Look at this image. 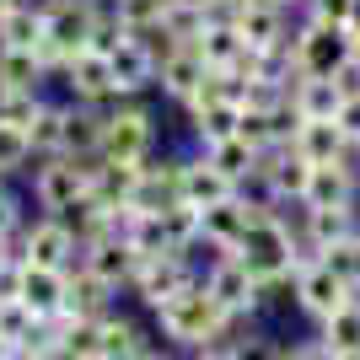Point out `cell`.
<instances>
[{
    "label": "cell",
    "mask_w": 360,
    "mask_h": 360,
    "mask_svg": "<svg viewBox=\"0 0 360 360\" xmlns=\"http://www.w3.org/2000/svg\"><path fill=\"white\" fill-rule=\"evenodd\" d=\"M65 280H70V269L16 264V301H27L38 317H60L65 312Z\"/></svg>",
    "instance_id": "obj_18"
},
{
    "label": "cell",
    "mask_w": 360,
    "mask_h": 360,
    "mask_svg": "<svg viewBox=\"0 0 360 360\" xmlns=\"http://www.w3.org/2000/svg\"><path fill=\"white\" fill-rule=\"evenodd\" d=\"M349 65H355V70H360V38H355V49H349Z\"/></svg>",
    "instance_id": "obj_44"
},
{
    "label": "cell",
    "mask_w": 360,
    "mask_h": 360,
    "mask_svg": "<svg viewBox=\"0 0 360 360\" xmlns=\"http://www.w3.org/2000/svg\"><path fill=\"white\" fill-rule=\"evenodd\" d=\"M16 258L22 264H44V269H75L81 264V237L65 215H32L22 231H16Z\"/></svg>",
    "instance_id": "obj_5"
},
{
    "label": "cell",
    "mask_w": 360,
    "mask_h": 360,
    "mask_svg": "<svg viewBox=\"0 0 360 360\" xmlns=\"http://www.w3.org/2000/svg\"><path fill=\"white\" fill-rule=\"evenodd\" d=\"M285 360H339V355H333L323 339H301V345H290V349H285Z\"/></svg>",
    "instance_id": "obj_38"
},
{
    "label": "cell",
    "mask_w": 360,
    "mask_h": 360,
    "mask_svg": "<svg viewBox=\"0 0 360 360\" xmlns=\"http://www.w3.org/2000/svg\"><path fill=\"white\" fill-rule=\"evenodd\" d=\"M6 269H16V242L11 237H0V274Z\"/></svg>",
    "instance_id": "obj_39"
},
{
    "label": "cell",
    "mask_w": 360,
    "mask_h": 360,
    "mask_svg": "<svg viewBox=\"0 0 360 360\" xmlns=\"http://www.w3.org/2000/svg\"><path fill=\"white\" fill-rule=\"evenodd\" d=\"M108 65H113V81H119V97H150L156 91V54H150L140 38H124L113 54H108Z\"/></svg>",
    "instance_id": "obj_19"
},
{
    "label": "cell",
    "mask_w": 360,
    "mask_h": 360,
    "mask_svg": "<svg viewBox=\"0 0 360 360\" xmlns=\"http://www.w3.org/2000/svg\"><path fill=\"white\" fill-rule=\"evenodd\" d=\"M333 119H339V129H345V140H349V146H355V140H360V91H349L345 103H339V113H333Z\"/></svg>",
    "instance_id": "obj_37"
},
{
    "label": "cell",
    "mask_w": 360,
    "mask_h": 360,
    "mask_svg": "<svg viewBox=\"0 0 360 360\" xmlns=\"http://www.w3.org/2000/svg\"><path fill=\"white\" fill-rule=\"evenodd\" d=\"M44 0H16L11 11L0 16V49H44Z\"/></svg>",
    "instance_id": "obj_24"
},
{
    "label": "cell",
    "mask_w": 360,
    "mask_h": 360,
    "mask_svg": "<svg viewBox=\"0 0 360 360\" xmlns=\"http://www.w3.org/2000/svg\"><path fill=\"white\" fill-rule=\"evenodd\" d=\"M194 253H199V248H194ZM194 253H162V258H146V264L135 269V285H129V290L146 301L150 312H162V307L178 296L183 285H194V280H199V269H205V264H194Z\"/></svg>",
    "instance_id": "obj_7"
},
{
    "label": "cell",
    "mask_w": 360,
    "mask_h": 360,
    "mask_svg": "<svg viewBox=\"0 0 360 360\" xmlns=\"http://www.w3.org/2000/svg\"><path fill=\"white\" fill-rule=\"evenodd\" d=\"M199 285L210 290L215 307H221L226 317H237V323H242V317H253L258 307L269 301V296H264V285H258L253 274L242 269V258H237V253H215L210 264L199 269Z\"/></svg>",
    "instance_id": "obj_6"
},
{
    "label": "cell",
    "mask_w": 360,
    "mask_h": 360,
    "mask_svg": "<svg viewBox=\"0 0 360 360\" xmlns=\"http://www.w3.org/2000/svg\"><path fill=\"white\" fill-rule=\"evenodd\" d=\"M38 323L44 317L32 312L27 301H16V296H0V345H11V349H22L38 333Z\"/></svg>",
    "instance_id": "obj_31"
},
{
    "label": "cell",
    "mask_w": 360,
    "mask_h": 360,
    "mask_svg": "<svg viewBox=\"0 0 360 360\" xmlns=\"http://www.w3.org/2000/svg\"><path fill=\"white\" fill-rule=\"evenodd\" d=\"M0 183H6V178H0Z\"/></svg>",
    "instance_id": "obj_49"
},
{
    "label": "cell",
    "mask_w": 360,
    "mask_h": 360,
    "mask_svg": "<svg viewBox=\"0 0 360 360\" xmlns=\"http://www.w3.org/2000/svg\"><path fill=\"white\" fill-rule=\"evenodd\" d=\"M345 97H349V91L339 86V75H296V86H290L296 119H333Z\"/></svg>",
    "instance_id": "obj_22"
},
{
    "label": "cell",
    "mask_w": 360,
    "mask_h": 360,
    "mask_svg": "<svg viewBox=\"0 0 360 360\" xmlns=\"http://www.w3.org/2000/svg\"><path fill=\"white\" fill-rule=\"evenodd\" d=\"M0 81L16 91H49L54 70H49V60L38 49H0Z\"/></svg>",
    "instance_id": "obj_26"
},
{
    "label": "cell",
    "mask_w": 360,
    "mask_h": 360,
    "mask_svg": "<svg viewBox=\"0 0 360 360\" xmlns=\"http://www.w3.org/2000/svg\"><path fill=\"white\" fill-rule=\"evenodd\" d=\"M156 328L167 333V345H172V349H188V355H199V349L231 345L237 317H226L221 307H215V296L194 280V285H183L178 296H172L162 312H156Z\"/></svg>",
    "instance_id": "obj_1"
},
{
    "label": "cell",
    "mask_w": 360,
    "mask_h": 360,
    "mask_svg": "<svg viewBox=\"0 0 360 360\" xmlns=\"http://www.w3.org/2000/svg\"><path fill=\"white\" fill-rule=\"evenodd\" d=\"M231 27L242 32L248 54H269V49L290 44V11L274 6V0H242L237 11H231Z\"/></svg>",
    "instance_id": "obj_10"
},
{
    "label": "cell",
    "mask_w": 360,
    "mask_h": 360,
    "mask_svg": "<svg viewBox=\"0 0 360 360\" xmlns=\"http://www.w3.org/2000/svg\"><path fill=\"white\" fill-rule=\"evenodd\" d=\"M81 269H91L108 290H129L140 258H135V248L124 242V231H103V237L81 242Z\"/></svg>",
    "instance_id": "obj_11"
},
{
    "label": "cell",
    "mask_w": 360,
    "mask_h": 360,
    "mask_svg": "<svg viewBox=\"0 0 360 360\" xmlns=\"http://www.w3.org/2000/svg\"><path fill=\"white\" fill-rule=\"evenodd\" d=\"M32 162H38V150H32L27 129H16V124H0V178H27Z\"/></svg>",
    "instance_id": "obj_30"
},
{
    "label": "cell",
    "mask_w": 360,
    "mask_h": 360,
    "mask_svg": "<svg viewBox=\"0 0 360 360\" xmlns=\"http://www.w3.org/2000/svg\"><path fill=\"white\" fill-rule=\"evenodd\" d=\"M349 27H333V22H312V16H296L290 27V65L296 75H339L349 65Z\"/></svg>",
    "instance_id": "obj_3"
},
{
    "label": "cell",
    "mask_w": 360,
    "mask_h": 360,
    "mask_svg": "<svg viewBox=\"0 0 360 360\" xmlns=\"http://www.w3.org/2000/svg\"><path fill=\"white\" fill-rule=\"evenodd\" d=\"M194 360H237V349H231V345H215V349H199Z\"/></svg>",
    "instance_id": "obj_40"
},
{
    "label": "cell",
    "mask_w": 360,
    "mask_h": 360,
    "mask_svg": "<svg viewBox=\"0 0 360 360\" xmlns=\"http://www.w3.org/2000/svg\"><path fill=\"white\" fill-rule=\"evenodd\" d=\"M162 27H167V38H172V44H199V32L210 27V11L167 0V11H162Z\"/></svg>",
    "instance_id": "obj_32"
},
{
    "label": "cell",
    "mask_w": 360,
    "mask_h": 360,
    "mask_svg": "<svg viewBox=\"0 0 360 360\" xmlns=\"http://www.w3.org/2000/svg\"><path fill=\"white\" fill-rule=\"evenodd\" d=\"M231 349H237V360H285V349L269 339H231Z\"/></svg>",
    "instance_id": "obj_36"
},
{
    "label": "cell",
    "mask_w": 360,
    "mask_h": 360,
    "mask_svg": "<svg viewBox=\"0 0 360 360\" xmlns=\"http://www.w3.org/2000/svg\"><path fill=\"white\" fill-rule=\"evenodd\" d=\"M27 140L38 156H60L65 150V97H44L38 119L27 124Z\"/></svg>",
    "instance_id": "obj_29"
},
{
    "label": "cell",
    "mask_w": 360,
    "mask_h": 360,
    "mask_svg": "<svg viewBox=\"0 0 360 360\" xmlns=\"http://www.w3.org/2000/svg\"><path fill=\"white\" fill-rule=\"evenodd\" d=\"M113 296H119V290H108L91 269L75 264L70 280H65V317H103L108 307H113Z\"/></svg>",
    "instance_id": "obj_25"
},
{
    "label": "cell",
    "mask_w": 360,
    "mask_h": 360,
    "mask_svg": "<svg viewBox=\"0 0 360 360\" xmlns=\"http://www.w3.org/2000/svg\"><path fill=\"white\" fill-rule=\"evenodd\" d=\"M27 183H32V205L44 215H70L75 205L91 194L86 162H75V156H38Z\"/></svg>",
    "instance_id": "obj_4"
},
{
    "label": "cell",
    "mask_w": 360,
    "mask_h": 360,
    "mask_svg": "<svg viewBox=\"0 0 360 360\" xmlns=\"http://www.w3.org/2000/svg\"><path fill=\"white\" fill-rule=\"evenodd\" d=\"M27 226V210H22V199L11 194V183H0V237H11L16 242V231Z\"/></svg>",
    "instance_id": "obj_35"
},
{
    "label": "cell",
    "mask_w": 360,
    "mask_h": 360,
    "mask_svg": "<svg viewBox=\"0 0 360 360\" xmlns=\"http://www.w3.org/2000/svg\"><path fill=\"white\" fill-rule=\"evenodd\" d=\"M339 205H360V172H355V162L312 167L307 194H301V210H339Z\"/></svg>",
    "instance_id": "obj_13"
},
{
    "label": "cell",
    "mask_w": 360,
    "mask_h": 360,
    "mask_svg": "<svg viewBox=\"0 0 360 360\" xmlns=\"http://www.w3.org/2000/svg\"><path fill=\"white\" fill-rule=\"evenodd\" d=\"M178 6H199V11H210V0H178Z\"/></svg>",
    "instance_id": "obj_46"
},
{
    "label": "cell",
    "mask_w": 360,
    "mask_h": 360,
    "mask_svg": "<svg viewBox=\"0 0 360 360\" xmlns=\"http://www.w3.org/2000/svg\"><path fill=\"white\" fill-rule=\"evenodd\" d=\"M199 60L210 65V70H231V65L248 60V44H242V32L231 27V16H215L210 11V27L199 32Z\"/></svg>",
    "instance_id": "obj_23"
},
{
    "label": "cell",
    "mask_w": 360,
    "mask_h": 360,
    "mask_svg": "<svg viewBox=\"0 0 360 360\" xmlns=\"http://www.w3.org/2000/svg\"><path fill=\"white\" fill-rule=\"evenodd\" d=\"M349 11H355V0H307L296 16H312V22H333V27H349Z\"/></svg>",
    "instance_id": "obj_34"
},
{
    "label": "cell",
    "mask_w": 360,
    "mask_h": 360,
    "mask_svg": "<svg viewBox=\"0 0 360 360\" xmlns=\"http://www.w3.org/2000/svg\"><path fill=\"white\" fill-rule=\"evenodd\" d=\"M349 162H355V172H360V140H355V146H349Z\"/></svg>",
    "instance_id": "obj_45"
},
{
    "label": "cell",
    "mask_w": 360,
    "mask_h": 360,
    "mask_svg": "<svg viewBox=\"0 0 360 360\" xmlns=\"http://www.w3.org/2000/svg\"><path fill=\"white\" fill-rule=\"evenodd\" d=\"M108 6H113V16L124 22V32L156 27V22H162V11H167V0H108Z\"/></svg>",
    "instance_id": "obj_33"
},
{
    "label": "cell",
    "mask_w": 360,
    "mask_h": 360,
    "mask_svg": "<svg viewBox=\"0 0 360 360\" xmlns=\"http://www.w3.org/2000/svg\"><path fill=\"white\" fill-rule=\"evenodd\" d=\"M317 339H323L333 355H355V349H360V290H355V296H349L333 317H323V323H317Z\"/></svg>",
    "instance_id": "obj_27"
},
{
    "label": "cell",
    "mask_w": 360,
    "mask_h": 360,
    "mask_svg": "<svg viewBox=\"0 0 360 360\" xmlns=\"http://www.w3.org/2000/svg\"><path fill=\"white\" fill-rule=\"evenodd\" d=\"M60 91H65V103H81V108H108V103H119V81H113V65H108V54H75L70 65H65L60 75Z\"/></svg>",
    "instance_id": "obj_9"
},
{
    "label": "cell",
    "mask_w": 360,
    "mask_h": 360,
    "mask_svg": "<svg viewBox=\"0 0 360 360\" xmlns=\"http://www.w3.org/2000/svg\"><path fill=\"white\" fill-rule=\"evenodd\" d=\"M178 199H183V205H194V210H210V205H221V199H237V183L226 178L215 162H205V150H188V156H183Z\"/></svg>",
    "instance_id": "obj_15"
},
{
    "label": "cell",
    "mask_w": 360,
    "mask_h": 360,
    "mask_svg": "<svg viewBox=\"0 0 360 360\" xmlns=\"http://www.w3.org/2000/svg\"><path fill=\"white\" fill-rule=\"evenodd\" d=\"M205 81H210V65L199 60V49H194V44H178L162 65H156V91H162L172 108H183L199 86H205Z\"/></svg>",
    "instance_id": "obj_14"
},
{
    "label": "cell",
    "mask_w": 360,
    "mask_h": 360,
    "mask_svg": "<svg viewBox=\"0 0 360 360\" xmlns=\"http://www.w3.org/2000/svg\"><path fill=\"white\" fill-rule=\"evenodd\" d=\"M258 178H264V188H269L280 205H301L307 178H312V162H301L290 146H274V150L258 156Z\"/></svg>",
    "instance_id": "obj_16"
},
{
    "label": "cell",
    "mask_w": 360,
    "mask_h": 360,
    "mask_svg": "<svg viewBox=\"0 0 360 360\" xmlns=\"http://www.w3.org/2000/svg\"><path fill=\"white\" fill-rule=\"evenodd\" d=\"M274 6H285V11H290V16H296V11H301V6H307V0H274Z\"/></svg>",
    "instance_id": "obj_43"
},
{
    "label": "cell",
    "mask_w": 360,
    "mask_h": 360,
    "mask_svg": "<svg viewBox=\"0 0 360 360\" xmlns=\"http://www.w3.org/2000/svg\"><path fill=\"white\" fill-rule=\"evenodd\" d=\"M97 333H103V360H146L150 349H156V345H150V333L140 328L135 317L113 312V307L97 317Z\"/></svg>",
    "instance_id": "obj_21"
},
{
    "label": "cell",
    "mask_w": 360,
    "mask_h": 360,
    "mask_svg": "<svg viewBox=\"0 0 360 360\" xmlns=\"http://www.w3.org/2000/svg\"><path fill=\"white\" fill-rule=\"evenodd\" d=\"M258 215L248 210V199H221V205H210V210H199V248L205 253H237L242 237H248V226H253Z\"/></svg>",
    "instance_id": "obj_12"
},
{
    "label": "cell",
    "mask_w": 360,
    "mask_h": 360,
    "mask_svg": "<svg viewBox=\"0 0 360 360\" xmlns=\"http://www.w3.org/2000/svg\"><path fill=\"white\" fill-rule=\"evenodd\" d=\"M360 231V205H339V210H301L296 215V237L317 253H328L333 242H349Z\"/></svg>",
    "instance_id": "obj_20"
},
{
    "label": "cell",
    "mask_w": 360,
    "mask_h": 360,
    "mask_svg": "<svg viewBox=\"0 0 360 360\" xmlns=\"http://www.w3.org/2000/svg\"><path fill=\"white\" fill-rule=\"evenodd\" d=\"M194 150H205V162H215L231 183H242V178H248V172L258 167V150L248 146L237 129H231V135H221V140H210V146H194Z\"/></svg>",
    "instance_id": "obj_28"
},
{
    "label": "cell",
    "mask_w": 360,
    "mask_h": 360,
    "mask_svg": "<svg viewBox=\"0 0 360 360\" xmlns=\"http://www.w3.org/2000/svg\"><path fill=\"white\" fill-rule=\"evenodd\" d=\"M290 150L312 167L328 162H349V140L339 129V119H296V135H290Z\"/></svg>",
    "instance_id": "obj_17"
},
{
    "label": "cell",
    "mask_w": 360,
    "mask_h": 360,
    "mask_svg": "<svg viewBox=\"0 0 360 360\" xmlns=\"http://www.w3.org/2000/svg\"><path fill=\"white\" fill-rule=\"evenodd\" d=\"M97 156L108 162H150L156 156V113H150L146 97H119V103L103 108V140H97Z\"/></svg>",
    "instance_id": "obj_2"
},
{
    "label": "cell",
    "mask_w": 360,
    "mask_h": 360,
    "mask_svg": "<svg viewBox=\"0 0 360 360\" xmlns=\"http://www.w3.org/2000/svg\"><path fill=\"white\" fill-rule=\"evenodd\" d=\"M339 360H360V349H355V355H339Z\"/></svg>",
    "instance_id": "obj_48"
},
{
    "label": "cell",
    "mask_w": 360,
    "mask_h": 360,
    "mask_svg": "<svg viewBox=\"0 0 360 360\" xmlns=\"http://www.w3.org/2000/svg\"><path fill=\"white\" fill-rule=\"evenodd\" d=\"M290 296H296V307L312 317V323H323V317H333L349 296H355V285L317 258V264H301V269L290 274Z\"/></svg>",
    "instance_id": "obj_8"
},
{
    "label": "cell",
    "mask_w": 360,
    "mask_h": 360,
    "mask_svg": "<svg viewBox=\"0 0 360 360\" xmlns=\"http://www.w3.org/2000/svg\"><path fill=\"white\" fill-rule=\"evenodd\" d=\"M11 6H16V0H0V16H6V11H11Z\"/></svg>",
    "instance_id": "obj_47"
},
{
    "label": "cell",
    "mask_w": 360,
    "mask_h": 360,
    "mask_svg": "<svg viewBox=\"0 0 360 360\" xmlns=\"http://www.w3.org/2000/svg\"><path fill=\"white\" fill-rule=\"evenodd\" d=\"M349 38H360V0H355V11H349Z\"/></svg>",
    "instance_id": "obj_42"
},
{
    "label": "cell",
    "mask_w": 360,
    "mask_h": 360,
    "mask_svg": "<svg viewBox=\"0 0 360 360\" xmlns=\"http://www.w3.org/2000/svg\"><path fill=\"white\" fill-rule=\"evenodd\" d=\"M237 6H242V0H210V11H215V16H231Z\"/></svg>",
    "instance_id": "obj_41"
}]
</instances>
